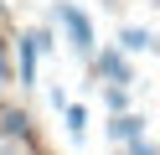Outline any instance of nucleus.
<instances>
[{"instance_id": "f257e3e1", "label": "nucleus", "mask_w": 160, "mask_h": 155, "mask_svg": "<svg viewBox=\"0 0 160 155\" xmlns=\"http://www.w3.org/2000/svg\"><path fill=\"white\" fill-rule=\"evenodd\" d=\"M52 21L67 31V47H72L83 62L98 57V41H93V21H88V10H78L72 0H57V5H52Z\"/></svg>"}, {"instance_id": "423d86ee", "label": "nucleus", "mask_w": 160, "mask_h": 155, "mask_svg": "<svg viewBox=\"0 0 160 155\" xmlns=\"http://www.w3.org/2000/svg\"><path fill=\"white\" fill-rule=\"evenodd\" d=\"M26 134H31V114H26V109H5V119H0V140L16 145V140H26Z\"/></svg>"}, {"instance_id": "6e6552de", "label": "nucleus", "mask_w": 160, "mask_h": 155, "mask_svg": "<svg viewBox=\"0 0 160 155\" xmlns=\"http://www.w3.org/2000/svg\"><path fill=\"white\" fill-rule=\"evenodd\" d=\"M103 103H108V119L114 114H129V88H103Z\"/></svg>"}, {"instance_id": "7ed1b4c3", "label": "nucleus", "mask_w": 160, "mask_h": 155, "mask_svg": "<svg viewBox=\"0 0 160 155\" xmlns=\"http://www.w3.org/2000/svg\"><path fill=\"white\" fill-rule=\"evenodd\" d=\"M139 140H150L145 134V114H114V119H108V145H114V150H124V145H139Z\"/></svg>"}, {"instance_id": "f03ea898", "label": "nucleus", "mask_w": 160, "mask_h": 155, "mask_svg": "<svg viewBox=\"0 0 160 155\" xmlns=\"http://www.w3.org/2000/svg\"><path fill=\"white\" fill-rule=\"evenodd\" d=\"M93 72L98 78H103V88H129V83H134V67H129V57L119 47H103L93 57Z\"/></svg>"}, {"instance_id": "39448f33", "label": "nucleus", "mask_w": 160, "mask_h": 155, "mask_svg": "<svg viewBox=\"0 0 160 155\" xmlns=\"http://www.w3.org/2000/svg\"><path fill=\"white\" fill-rule=\"evenodd\" d=\"M119 52H124V57H134V52H160V36H150L145 26H124L119 31Z\"/></svg>"}, {"instance_id": "0eeeda50", "label": "nucleus", "mask_w": 160, "mask_h": 155, "mask_svg": "<svg viewBox=\"0 0 160 155\" xmlns=\"http://www.w3.org/2000/svg\"><path fill=\"white\" fill-rule=\"evenodd\" d=\"M62 119H67V134H72V145H78V140H83V129H88V109H83V103H67Z\"/></svg>"}, {"instance_id": "20e7f679", "label": "nucleus", "mask_w": 160, "mask_h": 155, "mask_svg": "<svg viewBox=\"0 0 160 155\" xmlns=\"http://www.w3.org/2000/svg\"><path fill=\"white\" fill-rule=\"evenodd\" d=\"M36 62H42V31H21V52H16V67H21V88H36Z\"/></svg>"}, {"instance_id": "9b49d317", "label": "nucleus", "mask_w": 160, "mask_h": 155, "mask_svg": "<svg viewBox=\"0 0 160 155\" xmlns=\"http://www.w3.org/2000/svg\"><path fill=\"white\" fill-rule=\"evenodd\" d=\"M0 155H21V145H0Z\"/></svg>"}, {"instance_id": "1a4fd4ad", "label": "nucleus", "mask_w": 160, "mask_h": 155, "mask_svg": "<svg viewBox=\"0 0 160 155\" xmlns=\"http://www.w3.org/2000/svg\"><path fill=\"white\" fill-rule=\"evenodd\" d=\"M119 155H160V145H155V140H139V145H124Z\"/></svg>"}, {"instance_id": "9d476101", "label": "nucleus", "mask_w": 160, "mask_h": 155, "mask_svg": "<svg viewBox=\"0 0 160 155\" xmlns=\"http://www.w3.org/2000/svg\"><path fill=\"white\" fill-rule=\"evenodd\" d=\"M11 83V62H5V47H0V88Z\"/></svg>"}]
</instances>
